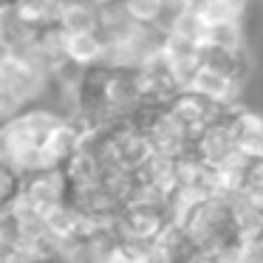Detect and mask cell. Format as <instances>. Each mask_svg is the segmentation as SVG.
I'll list each match as a JSON object with an SVG mask.
<instances>
[{"mask_svg": "<svg viewBox=\"0 0 263 263\" xmlns=\"http://www.w3.org/2000/svg\"><path fill=\"white\" fill-rule=\"evenodd\" d=\"M187 88L190 91L204 93V97L215 99V102H221V105H229V102H238L240 91H243V82H238L223 68H218L215 63H210V60L201 57V63H198V68L193 71Z\"/></svg>", "mask_w": 263, "mask_h": 263, "instance_id": "1", "label": "cell"}, {"mask_svg": "<svg viewBox=\"0 0 263 263\" xmlns=\"http://www.w3.org/2000/svg\"><path fill=\"white\" fill-rule=\"evenodd\" d=\"M105 37L99 31H65V57L80 68L102 65Z\"/></svg>", "mask_w": 263, "mask_h": 263, "instance_id": "4", "label": "cell"}, {"mask_svg": "<svg viewBox=\"0 0 263 263\" xmlns=\"http://www.w3.org/2000/svg\"><path fill=\"white\" fill-rule=\"evenodd\" d=\"M17 3L20 17L34 29H46V26H57L60 23V9L63 0H14Z\"/></svg>", "mask_w": 263, "mask_h": 263, "instance_id": "6", "label": "cell"}, {"mask_svg": "<svg viewBox=\"0 0 263 263\" xmlns=\"http://www.w3.org/2000/svg\"><path fill=\"white\" fill-rule=\"evenodd\" d=\"M136 23L144 26H161L164 20V0H122Z\"/></svg>", "mask_w": 263, "mask_h": 263, "instance_id": "8", "label": "cell"}, {"mask_svg": "<svg viewBox=\"0 0 263 263\" xmlns=\"http://www.w3.org/2000/svg\"><path fill=\"white\" fill-rule=\"evenodd\" d=\"M9 54H12V46H9V43L3 40V37H0V65H3V63L9 60Z\"/></svg>", "mask_w": 263, "mask_h": 263, "instance_id": "10", "label": "cell"}, {"mask_svg": "<svg viewBox=\"0 0 263 263\" xmlns=\"http://www.w3.org/2000/svg\"><path fill=\"white\" fill-rule=\"evenodd\" d=\"M60 26L65 31H99V6L93 0H63Z\"/></svg>", "mask_w": 263, "mask_h": 263, "instance_id": "5", "label": "cell"}, {"mask_svg": "<svg viewBox=\"0 0 263 263\" xmlns=\"http://www.w3.org/2000/svg\"><path fill=\"white\" fill-rule=\"evenodd\" d=\"M65 176H68L71 187H80V184H93L105 176V164L99 159L97 147L91 142H80V147L65 159L63 164Z\"/></svg>", "mask_w": 263, "mask_h": 263, "instance_id": "3", "label": "cell"}, {"mask_svg": "<svg viewBox=\"0 0 263 263\" xmlns=\"http://www.w3.org/2000/svg\"><path fill=\"white\" fill-rule=\"evenodd\" d=\"M0 3H3V0H0Z\"/></svg>", "mask_w": 263, "mask_h": 263, "instance_id": "11", "label": "cell"}, {"mask_svg": "<svg viewBox=\"0 0 263 263\" xmlns=\"http://www.w3.org/2000/svg\"><path fill=\"white\" fill-rule=\"evenodd\" d=\"M23 193L34 201V206L43 215L46 206L68 198L71 181H68L63 167H43V170H34L29 176H23Z\"/></svg>", "mask_w": 263, "mask_h": 263, "instance_id": "2", "label": "cell"}, {"mask_svg": "<svg viewBox=\"0 0 263 263\" xmlns=\"http://www.w3.org/2000/svg\"><path fill=\"white\" fill-rule=\"evenodd\" d=\"M31 31H34V26H29L20 17L17 3H14V0H3V3H0V37L14 48L23 40H29Z\"/></svg>", "mask_w": 263, "mask_h": 263, "instance_id": "7", "label": "cell"}, {"mask_svg": "<svg viewBox=\"0 0 263 263\" xmlns=\"http://www.w3.org/2000/svg\"><path fill=\"white\" fill-rule=\"evenodd\" d=\"M20 190H23V173L14 170L6 161H0V212L9 210V204L17 198Z\"/></svg>", "mask_w": 263, "mask_h": 263, "instance_id": "9", "label": "cell"}]
</instances>
